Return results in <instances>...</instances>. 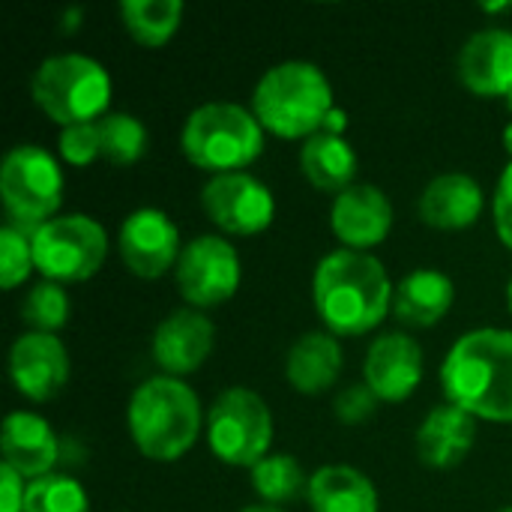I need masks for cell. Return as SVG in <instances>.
Returning a JSON list of instances; mask_svg holds the SVG:
<instances>
[{
    "instance_id": "ab89813d",
    "label": "cell",
    "mask_w": 512,
    "mask_h": 512,
    "mask_svg": "<svg viewBox=\"0 0 512 512\" xmlns=\"http://www.w3.org/2000/svg\"><path fill=\"white\" fill-rule=\"evenodd\" d=\"M495 512H512V507H501V510H495Z\"/></svg>"
},
{
    "instance_id": "7402d4cb",
    "label": "cell",
    "mask_w": 512,
    "mask_h": 512,
    "mask_svg": "<svg viewBox=\"0 0 512 512\" xmlns=\"http://www.w3.org/2000/svg\"><path fill=\"white\" fill-rule=\"evenodd\" d=\"M342 366H345L342 345L327 330H309L297 336L285 354V378L303 396L327 393L339 381Z\"/></svg>"
},
{
    "instance_id": "1f68e13d",
    "label": "cell",
    "mask_w": 512,
    "mask_h": 512,
    "mask_svg": "<svg viewBox=\"0 0 512 512\" xmlns=\"http://www.w3.org/2000/svg\"><path fill=\"white\" fill-rule=\"evenodd\" d=\"M378 405H381V399L369 390V384L366 381L363 384L357 381V384H348L345 390L336 393L333 414L345 426H360V423H366L378 411Z\"/></svg>"
},
{
    "instance_id": "8fae6325",
    "label": "cell",
    "mask_w": 512,
    "mask_h": 512,
    "mask_svg": "<svg viewBox=\"0 0 512 512\" xmlns=\"http://www.w3.org/2000/svg\"><path fill=\"white\" fill-rule=\"evenodd\" d=\"M207 219L231 237H255L276 219V198L264 180L249 171L216 174L201 189Z\"/></svg>"
},
{
    "instance_id": "ba28073f",
    "label": "cell",
    "mask_w": 512,
    "mask_h": 512,
    "mask_svg": "<svg viewBox=\"0 0 512 512\" xmlns=\"http://www.w3.org/2000/svg\"><path fill=\"white\" fill-rule=\"evenodd\" d=\"M0 201L12 225L33 231L63 204V168L42 144H15L0 162Z\"/></svg>"
},
{
    "instance_id": "9a60e30c",
    "label": "cell",
    "mask_w": 512,
    "mask_h": 512,
    "mask_svg": "<svg viewBox=\"0 0 512 512\" xmlns=\"http://www.w3.org/2000/svg\"><path fill=\"white\" fill-rule=\"evenodd\" d=\"M426 375L423 348L414 336L393 330L378 336L363 360V381L381 402H405L417 393Z\"/></svg>"
},
{
    "instance_id": "d4e9b609",
    "label": "cell",
    "mask_w": 512,
    "mask_h": 512,
    "mask_svg": "<svg viewBox=\"0 0 512 512\" xmlns=\"http://www.w3.org/2000/svg\"><path fill=\"white\" fill-rule=\"evenodd\" d=\"M183 0H123L120 18L129 36L144 48L165 45L183 21Z\"/></svg>"
},
{
    "instance_id": "cb8c5ba5",
    "label": "cell",
    "mask_w": 512,
    "mask_h": 512,
    "mask_svg": "<svg viewBox=\"0 0 512 512\" xmlns=\"http://www.w3.org/2000/svg\"><path fill=\"white\" fill-rule=\"evenodd\" d=\"M357 168L360 156L345 135L318 132L300 144V171L321 192H345L348 186L357 183Z\"/></svg>"
},
{
    "instance_id": "7a4b0ae2",
    "label": "cell",
    "mask_w": 512,
    "mask_h": 512,
    "mask_svg": "<svg viewBox=\"0 0 512 512\" xmlns=\"http://www.w3.org/2000/svg\"><path fill=\"white\" fill-rule=\"evenodd\" d=\"M441 387L471 417L512 423V330L480 327L459 336L441 363Z\"/></svg>"
},
{
    "instance_id": "ac0fdd59",
    "label": "cell",
    "mask_w": 512,
    "mask_h": 512,
    "mask_svg": "<svg viewBox=\"0 0 512 512\" xmlns=\"http://www.w3.org/2000/svg\"><path fill=\"white\" fill-rule=\"evenodd\" d=\"M0 453L3 465L18 471L24 480H39L54 474L60 459V441L54 426L33 411H12L0 429Z\"/></svg>"
},
{
    "instance_id": "5bb4252c",
    "label": "cell",
    "mask_w": 512,
    "mask_h": 512,
    "mask_svg": "<svg viewBox=\"0 0 512 512\" xmlns=\"http://www.w3.org/2000/svg\"><path fill=\"white\" fill-rule=\"evenodd\" d=\"M69 372V351L54 333L27 330L9 348V378L30 402H51L66 387Z\"/></svg>"
},
{
    "instance_id": "4dcf8cb0",
    "label": "cell",
    "mask_w": 512,
    "mask_h": 512,
    "mask_svg": "<svg viewBox=\"0 0 512 512\" xmlns=\"http://www.w3.org/2000/svg\"><path fill=\"white\" fill-rule=\"evenodd\" d=\"M57 150H60V159H63L66 165H75V168L93 165L96 159H102L99 123L93 120V123H78V126L60 129Z\"/></svg>"
},
{
    "instance_id": "f35d334b",
    "label": "cell",
    "mask_w": 512,
    "mask_h": 512,
    "mask_svg": "<svg viewBox=\"0 0 512 512\" xmlns=\"http://www.w3.org/2000/svg\"><path fill=\"white\" fill-rule=\"evenodd\" d=\"M507 108H510V111H512V90H510V93H507Z\"/></svg>"
},
{
    "instance_id": "d6986e66",
    "label": "cell",
    "mask_w": 512,
    "mask_h": 512,
    "mask_svg": "<svg viewBox=\"0 0 512 512\" xmlns=\"http://www.w3.org/2000/svg\"><path fill=\"white\" fill-rule=\"evenodd\" d=\"M477 444V417L444 402L432 408L417 429V456L432 471L459 468Z\"/></svg>"
},
{
    "instance_id": "44dd1931",
    "label": "cell",
    "mask_w": 512,
    "mask_h": 512,
    "mask_svg": "<svg viewBox=\"0 0 512 512\" xmlns=\"http://www.w3.org/2000/svg\"><path fill=\"white\" fill-rule=\"evenodd\" d=\"M456 303V282L435 267H417L396 282L393 315L417 330L435 327Z\"/></svg>"
},
{
    "instance_id": "277c9868",
    "label": "cell",
    "mask_w": 512,
    "mask_h": 512,
    "mask_svg": "<svg viewBox=\"0 0 512 512\" xmlns=\"http://www.w3.org/2000/svg\"><path fill=\"white\" fill-rule=\"evenodd\" d=\"M336 108L333 84L318 63L282 60L270 66L252 90V114L279 138L306 141L324 132Z\"/></svg>"
},
{
    "instance_id": "836d02e7",
    "label": "cell",
    "mask_w": 512,
    "mask_h": 512,
    "mask_svg": "<svg viewBox=\"0 0 512 512\" xmlns=\"http://www.w3.org/2000/svg\"><path fill=\"white\" fill-rule=\"evenodd\" d=\"M27 486L18 471L9 465H0V512H24Z\"/></svg>"
},
{
    "instance_id": "7c38bea8",
    "label": "cell",
    "mask_w": 512,
    "mask_h": 512,
    "mask_svg": "<svg viewBox=\"0 0 512 512\" xmlns=\"http://www.w3.org/2000/svg\"><path fill=\"white\" fill-rule=\"evenodd\" d=\"M117 252L126 270L138 279H159L180 261V228L165 210L138 207L120 222Z\"/></svg>"
},
{
    "instance_id": "9c48e42d",
    "label": "cell",
    "mask_w": 512,
    "mask_h": 512,
    "mask_svg": "<svg viewBox=\"0 0 512 512\" xmlns=\"http://www.w3.org/2000/svg\"><path fill=\"white\" fill-rule=\"evenodd\" d=\"M36 273L48 282H84L108 258V234L87 213H63L30 231Z\"/></svg>"
},
{
    "instance_id": "3957f363",
    "label": "cell",
    "mask_w": 512,
    "mask_h": 512,
    "mask_svg": "<svg viewBox=\"0 0 512 512\" xmlns=\"http://www.w3.org/2000/svg\"><path fill=\"white\" fill-rule=\"evenodd\" d=\"M126 423L141 456L150 462H177L195 447L207 414L183 378L153 375L132 390Z\"/></svg>"
},
{
    "instance_id": "484cf974",
    "label": "cell",
    "mask_w": 512,
    "mask_h": 512,
    "mask_svg": "<svg viewBox=\"0 0 512 512\" xmlns=\"http://www.w3.org/2000/svg\"><path fill=\"white\" fill-rule=\"evenodd\" d=\"M249 480H252V492L258 495V501L270 504V507H282L288 501H297L309 489V477H306L303 465L288 453L264 456L249 471Z\"/></svg>"
},
{
    "instance_id": "8d00e7d4",
    "label": "cell",
    "mask_w": 512,
    "mask_h": 512,
    "mask_svg": "<svg viewBox=\"0 0 512 512\" xmlns=\"http://www.w3.org/2000/svg\"><path fill=\"white\" fill-rule=\"evenodd\" d=\"M78 18H81V9H69V12H66V21H72V30H75V27H78V24H75V21H78ZM63 30H69V24H66V27H63Z\"/></svg>"
},
{
    "instance_id": "e0dca14e",
    "label": "cell",
    "mask_w": 512,
    "mask_h": 512,
    "mask_svg": "<svg viewBox=\"0 0 512 512\" xmlns=\"http://www.w3.org/2000/svg\"><path fill=\"white\" fill-rule=\"evenodd\" d=\"M456 72L477 96H507L512 90V30L483 27L471 33L459 48Z\"/></svg>"
},
{
    "instance_id": "f1b7e54d",
    "label": "cell",
    "mask_w": 512,
    "mask_h": 512,
    "mask_svg": "<svg viewBox=\"0 0 512 512\" xmlns=\"http://www.w3.org/2000/svg\"><path fill=\"white\" fill-rule=\"evenodd\" d=\"M24 512H90V498L75 477L54 471L27 483Z\"/></svg>"
},
{
    "instance_id": "d6a6232c",
    "label": "cell",
    "mask_w": 512,
    "mask_h": 512,
    "mask_svg": "<svg viewBox=\"0 0 512 512\" xmlns=\"http://www.w3.org/2000/svg\"><path fill=\"white\" fill-rule=\"evenodd\" d=\"M492 222H495L498 240L512 252V159L501 171L495 195H492Z\"/></svg>"
},
{
    "instance_id": "f546056e",
    "label": "cell",
    "mask_w": 512,
    "mask_h": 512,
    "mask_svg": "<svg viewBox=\"0 0 512 512\" xmlns=\"http://www.w3.org/2000/svg\"><path fill=\"white\" fill-rule=\"evenodd\" d=\"M36 270L33 264V246L30 234L21 231L18 225L6 222L0 228V285L6 291L18 288L30 273Z\"/></svg>"
},
{
    "instance_id": "4fadbf2b",
    "label": "cell",
    "mask_w": 512,
    "mask_h": 512,
    "mask_svg": "<svg viewBox=\"0 0 512 512\" xmlns=\"http://www.w3.org/2000/svg\"><path fill=\"white\" fill-rule=\"evenodd\" d=\"M216 345V324L192 306L168 312L150 339L153 363L159 366V375L186 378L198 372Z\"/></svg>"
},
{
    "instance_id": "52a82bcc",
    "label": "cell",
    "mask_w": 512,
    "mask_h": 512,
    "mask_svg": "<svg viewBox=\"0 0 512 512\" xmlns=\"http://www.w3.org/2000/svg\"><path fill=\"white\" fill-rule=\"evenodd\" d=\"M204 435L219 462L252 471L273 447L270 405L249 387H228L207 408Z\"/></svg>"
},
{
    "instance_id": "2e32d148",
    "label": "cell",
    "mask_w": 512,
    "mask_h": 512,
    "mask_svg": "<svg viewBox=\"0 0 512 512\" xmlns=\"http://www.w3.org/2000/svg\"><path fill=\"white\" fill-rule=\"evenodd\" d=\"M393 228V201L375 183H354L345 192L333 195L330 204V231L342 249L369 252L390 237Z\"/></svg>"
},
{
    "instance_id": "e575fe53",
    "label": "cell",
    "mask_w": 512,
    "mask_h": 512,
    "mask_svg": "<svg viewBox=\"0 0 512 512\" xmlns=\"http://www.w3.org/2000/svg\"><path fill=\"white\" fill-rule=\"evenodd\" d=\"M240 512H285L282 507H270V504H249V507H243Z\"/></svg>"
},
{
    "instance_id": "5b68a950",
    "label": "cell",
    "mask_w": 512,
    "mask_h": 512,
    "mask_svg": "<svg viewBox=\"0 0 512 512\" xmlns=\"http://www.w3.org/2000/svg\"><path fill=\"white\" fill-rule=\"evenodd\" d=\"M180 150L210 177L246 171L264 153V126L252 108L225 99L204 102L183 120Z\"/></svg>"
},
{
    "instance_id": "4316f807",
    "label": "cell",
    "mask_w": 512,
    "mask_h": 512,
    "mask_svg": "<svg viewBox=\"0 0 512 512\" xmlns=\"http://www.w3.org/2000/svg\"><path fill=\"white\" fill-rule=\"evenodd\" d=\"M99 123L102 159L111 165H135L147 150V126L129 111H108Z\"/></svg>"
},
{
    "instance_id": "603a6c76",
    "label": "cell",
    "mask_w": 512,
    "mask_h": 512,
    "mask_svg": "<svg viewBox=\"0 0 512 512\" xmlns=\"http://www.w3.org/2000/svg\"><path fill=\"white\" fill-rule=\"evenodd\" d=\"M306 504L312 512H378L375 483L351 465H321L309 477Z\"/></svg>"
},
{
    "instance_id": "8992f818",
    "label": "cell",
    "mask_w": 512,
    "mask_h": 512,
    "mask_svg": "<svg viewBox=\"0 0 512 512\" xmlns=\"http://www.w3.org/2000/svg\"><path fill=\"white\" fill-rule=\"evenodd\" d=\"M30 96L36 108L60 129L93 123L108 114L111 75L90 54H51L36 66L30 78Z\"/></svg>"
},
{
    "instance_id": "74e56055",
    "label": "cell",
    "mask_w": 512,
    "mask_h": 512,
    "mask_svg": "<svg viewBox=\"0 0 512 512\" xmlns=\"http://www.w3.org/2000/svg\"><path fill=\"white\" fill-rule=\"evenodd\" d=\"M507 306H510V315H512V279H510V285H507Z\"/></svg>"
},
{
    "instance_id": "6da1fadb",
    "label": "cell",
    "mask_w": 512,
    "mask_h": 512,
    "mask_svg": "<svg viewBox=\"0 0 512 512\" xmlns=\"http://www.w3.org/2000/svg\"><path fill=\"white\" fill-rule=\"evenodd\" d=\"M393 291L387 267L372 252L333 249L312 273V303L327 333L366 336L393 309Z\"/></svg>"
},
{
    "instance_id": "d590c367",
    "label": "cell",
    "mask_w": 512,
    "mask_h": 512,
    "mask_svg": "<svg viewBox=\"0 0 512 512\" xmlns=\"http://www.w3.org/2000/svg\"><path fill=\"white\" fill-rule=\"evenodd\" d=\"M501 141H504V150L512 156V120L504 126V132H501Z\"/></svg>"
},
{
    "instance_id": "30bf717a",
    "label": "cell",
    "mask_w": 512,
    "mask_h": 512,
    "mask_svg": "<svg viewBox=\"0 0 512 512\" xmlns=\"http://www.w3.org/2000/svg\"><path fill=\"white\" fill-rule=\"evenodd\" d=\"M177 291L192 309H216L228 303L243 279V261L231 240L219 234H201L183 243L174 267Z\"/></svg>"
},
{
    "instance_id": "83f0119b",
    "label": "cell",
    "mask_w": 512,
    "mask_h": 512,
    "mask_svg": "<svg viewBox=\"0 0 512 512\" xmlns=\"http://www.w3.org/2000/svg\"><path fill=\"white\" fill-rule=\"evenodd\" d=\"M69 312H72V300H69V291L66 285L60 282H48V279H39L21 300L18 306V315L21 321L33 330V333H54L66 327L69 321Z\"/></svg>"
},
{
    "instance_id": "ffe728a7",
    "label": "cell",
    "mask_w": 512,
    "mask_h": 512,
    "mask_svg": "<svg viewBox=\"0 0 512 512\" xmlns=\"http://www.w3.org/2000/svg\"><path fill=\"white\" fill-rule=\"evenodd\" d=\"M486 207L483 186L465 171H447L432 177L417 201V213L426 225L441 231L471 228Z\"/></svg>"
}]
</instances>
